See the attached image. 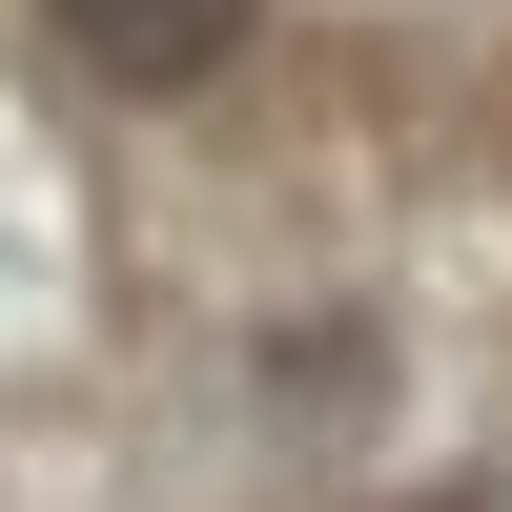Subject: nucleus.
<instances>
[{"instance_id":"f257e3e1","label":"nucleus","mask_w":512,"mask_h":512,"mask_svg":"<svg viewBox=\"0 0 512 512\" xmlns=\"http://www.w3.org/2000/svg\"><path fill=\"white\" fill-rule=\"evenodd\" d=\"M62 21H82L103 82H205V62L246 41V0H62Z\"/></svg>"}]
</instances>
